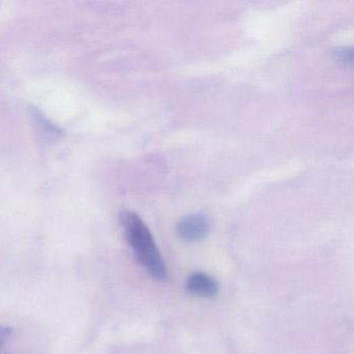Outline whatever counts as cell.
Instances as JSON below:
<instances>
[{"instance_id": "5", "label": "cell", "mask_w": 354, "mask_h": 354, "mask_svg": "<svg viewBox=\"0 0 354 354\" xmlns=\"http://www.w3.org/2000/svg\"><path fill=\"white\" fill-rule=\"evenodd\" d=\"M12 335H13V329L11 327L0 325V348L7 343Z\"/></svg>"}, {"instance_id": "1", "label": "cell", "mask_w": 354, "mask_h": 354, "mask_svg": "<svg viewBox=\"0 0 354 354\" xmlns=\"http://www.w3.org/2000/svg\"><path fill=\"white\" fill-rule=\"evenodd\" d=\"M120 221L123 225L126 239L131 246L138 262L153 279L160 281H167L169 273L167 267L146 223L138 214L128 210L122 211Z\"/></svg>"}, {"instance_id": "2", "label": "cell", "mask_w": 354, "mask_h": 354, "mask_svg": "<svg viewBox=\"0 0 354 354\" xmlns=\"http://www.w3.org/2000/svg\"><path fill=\"white\" fill-rule=\"evenodd\" d=\"M209 219L203 214H190L183 217L177 225V234L185 242H198L210 233Z\"/></svg>"}, {"instance_id": "3", "label": "cell", "mask_w": 354, "mask_h": 354, "mask_svg": "<svg viewBox=\"0 0 354 354\" xmlns=\"http://www.w3.org/2000/svg\"><path fill=\"white\" fill-rule=\"evenodd\" d=\"M186 291L194 296L212 298L219 291L218 283L206 273L194 272L187 277L185 283Z\"/></svg>"}, {"instance_id": "4", "label": "cell", "mask_w": 354, "mask_h": 354, "mask_svg": "<svg viewBox=\"0 0 354 354\" xmlns=\"http://www.w3.org/2000/svg\"><path fill=\"white\" fill-rule=\"evenodd\" d=\"M337 59L344 65H351L352 64V49L343 48L337 51Z\"/></svg>"}]
</instances>
